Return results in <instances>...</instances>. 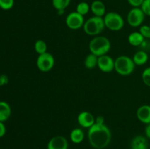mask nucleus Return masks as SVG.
Here are the masks:
<instances>
[{
  "mask_svg": "<svg viewBox=\"0 0 150 149\" xmlns=\"http://www.w3.org/2000/svg\"><path fill=\"white\" fill-rule=\"evenodd\" d=\"M87 137L90 145L95 149H104L111 141V131L105 124H95L88 129Z\"/></svg>",
  "mask_w": 150,
  "mask_h": 149,
  "instance_id": "obj_1",
  "label": "nucleus"
},
{
  "mask_svg": "<svg viewBox=\"0 0 150 149\" xmlns=\"http://www.w3.org/2000/svg\"><path fill=\"white\" fill-rule=\"evenodd\" d=\"M111 48V44L108 38L100 35L94 37L89 43V50L90 53L98 57L106 55L110 51Z\"/></svg>",
  "mask_w": 150,
  "mask_h": 149,
  "instance_id": "obj_2",
  "label": "nucleus"
},
{
  "mask_svg": "<svg viewBox=\"0 0 150 149\" xmlns=\"http://www.w3.org/2000/svg\"><path fill=\"white\" fill-rule=\"evenodd\" d=\"M103 18L98 16H92L85 20L83 24V32L89 36L96 37L100 35L105 29Z\"/></svg>",
  "mask_w": 150,
  "mask_h": 149,
  "instance_id": "obj_3",
  "label": "nucleus"
},
{
  "mask_svg": "<svg viewBox=\"0 0 150 149\" xmlns=\"http://www.w3.org/2000/svg\"><path fill=\"white\" fill-rule=\"evenodd\" d=\"M136 64L133 58L127 56H120L115 59L114 70L122 76L130 75L134 72Z\"/></svg>",
  "mask_w": 150,
  "mask_h": 149,
  "instance_id": "obj_4",
  "label": "nucleus"
},
{
  "mask_svg": "<svg viewBox=\"0 0 150 149\" xmlns=\"http://www.w3.org/2000/svg\"><path fill=\"white\" fill-rule=\"evenodd\" d=\"M105 28L113 32H118L124 27L125 21L122 16L116 12H109L103 17Z\"/></svg>",
  "mask_w": 150,
  "mask_h": 149,
  "instance_id": "obj_5",
  "label": "nucleus"
},
{
  "mask_svg": "<svg viewBox=\"0 0 150 149\" xmlns=\"http://www.w3.org/2000/svg\"><path fill=\"white\" fill-rule=\"evenodd\" d=\"M36 65L40 71L42 72H48L54 68L55 65V58L51 53L47 51L45 53L38 55Z\"/></svg>",
  "mask_w": 150,
  "mask_h": 149,
  "instance_id": "obj_6",
  "label": "nucleus"
},
{
  "mask_svg": "<svg viewBox=\"0 0 150 149\" xmlns=\"http://www.w3.org/2000/svg\"><path fill=\"white\" fill-rule=\"evenodd\" d=\"M145 14L141 7H133L127 15V21L132 27H140L145 18Z\"/></svg>",
  "mask_w": 150,
  "mask_h": 149,
  "instance_id": "obj_7",
  "label": "nucleus"
},
{
  "mask_svg": "<svg viewBox=\"0 0 150 149\" xmlns=\"http://www.w3.org/2000/svg\"><path fill=\"white\" fill-rule=\"evenodd\" d=\"M84 22V16L76 11L69 13L65 18L66 26L71 30H79L81 28H83Z\"/></svg>",
  "mask_w": 150,
  "mask_h": 149,
  "instance_id": "obj_8",
  "label": "nucleus"
},
{
  "mask_svg": "<svg viewBox=\"0 0 150 149\" xmlns=\"http://www.w3.org/2000/svg\"><path fill=\"white\" fill-rule=\"evenodd\" d=\"M115 60L108 55H103L98 57V67L100 71L108 73L114 70Z\"/></svg>",
  "mask_w": 150,
  "mask_h": 149,
  "instance_id": "obj_9",
  "label": "nucleus"
},
{
  "mask_svg": "<svg viewBox=\"0 0 150 149\" xmlns=\"http://www.w3.org/2000/svg\"><path fill=\"white\" fill-rule=\"evenodd\" d=\"M77 121L80 127L89 129L95 123V117L90 112L82 111L78 115Z\"/></svg>",
  "mask_w": 150,
  "mask_h": 149,
  "instance_id": "obj_10",
  "label": "nucleus"
},
{
  "mask_svg": "<svg viewBox=\"0 0 150 149\" xmlns=\"http://www.w3.org/2000/svg\"><path fill=\"white\" fill-rule=\"evenodd\" d=\"M68 141L66 137L57 135L51 138L47 144V149H68Z\"/></svg>",
  "mask_w": 150,
  "mask_h": 149,
  "instance_id": "obj_11",
  "label": "nucleus"
},
{
  "mask_svg": "<svg viewBox=\"0 0 150 149\" xmlns=\"http://www.w3.org/2000/svg\"><path fill=\"white\" fill-rule=\"evenodd\" d=\"M136 117L140 122L146 125L150 124V105H141L136 110Z\"/></svg>",
  "mask_w": 150,
  "mask_h": 149,
  "instance_id": "obj_12",
  "label": "nucleus"
},
{
  "mask_svg": "<svg viewBox=\"0 0 150 149\" xmlns=\"http://www.w3.org/2000/svg\"><path fill=\"white\" fill-rule=\"evenodd\" d=\"M90 11L93 13L95 16L104 17L106 14V7L105 4L100 0H95L90 4Z\"/></svg>",
  "mask_w": 150,
  "mask_h": 149,
  "instance_id": "obj_13",
  "label": "nucleus"
},
{
  "mask_svg": "<svg viewBox=\"0 0 150 149\" xmlns=\"http://www.w3.org/2000/svg\"><path fill=\"white\" fill-rule=\"evenodd\" d=\"M148 139L145 136L136 135L130 143L131 149H148Z\"/></svg>",
  "mask_w": 150,
  "mask_h": 149,
  "instance_id": "obj_14",
  "label": "nucleus"
},
{
  "mask_svg": "<svg viewBox=\"0 0 150 149\" xmlns=\"http://www.w3.org/2000/svg\"><path fill=\"white\" fill-rule=\"evenodd\" d=\"M12 113L10 105L4 101H0V121L4 122L10 118Z\"/></svg>",
  "mask_w": 150,
  "mask_h": 149,
  "instance_id": "obj_15",
  "label": "nucleus"
},
{
  "mask_svg": "<svg viewBox=\"0 0 150 149\" xmlns=\"http://www.w3.org/2000/svg\"><path fill=\"white\" fill-rule=\"evenodd\" d=\"M145 38L139 32H133L129 34L127 40L130 45L134 47H139L143 45Z\"/></svg>",
  "mask_w": 150,
  "mask_h": 149,
  "instance_id": "obj_16",
  "label": "nucleus"
},
{
  "mask_svg": "<svg viewBox=\"0 0 150 149\" xmlns=\"http://www.w3.org/2000/svg\"><path fill=\"white\" fill-rule=\"evenodd\" d=\"M84 132L81 128H75L70 131V140L74 144H80L84 140Z\"/></svg>",
  "mask_w": 150,
  "mask_h": 149,
  "instance_id": "obj_17",
  "label": "nucleus"
},
{
  "mask_svg": "<svg viewBox=\"0 0 150 149\" xmlns=\"http://www.w3.org/2000/svg\"><path fill=\"white\" fill-rule=\"evenodd\" d=\"M132 58H133L136 65L143 66L149 60V55H148V53L146 51H139L135 53Z\"/></svg>",
  "mask_w": 150,
  "mask_h": 149,
  "instance_id": "obj_18",
  "label": "nucleus"
},
{
  "mask_svg": "<svg viewBox=\"0 0 150 149\" xmlns=\"http://www.w3.org/2000/svg\"><path fill=\"white\" fill-rule=\"evenodd\" d=\"M71 0H52V5L59 15H62L64 13L65 9L70 5Z\"/></svg>",
  "mask_w": 150,
  "mask_h": 149,
  "instance_id": "obj_19",
  "label": "nucleus"
},
{
  "mask_svg": "<svg viewBox=\"0 0 150 149\" xmlns=\"http://www.w3.org/2000/svg\"><path fill=\"white\" fill-rule=\"evenodd\" d=\"M98 57L92 53L88 54L84 59V66L88 70H92L98 67Z\"/></svg>",
  "mask_w": 150,
  "mask_h": 149,
  "instance_id": "obj_20",
  "label": "nucleus"
},
{
  "mask_svg": "<svg viewBox=\"0 0 150 149\" xmlns=\"http://www.w3.org/2000/svg\"><path fill=\"white\" fill-rule=\"evenodd\" d=\"M34 48H35V51H36L38 55H40V54L45 53L47 52L48 46H47V43L45 41L42 40V39H38L35 42Z\"/></svg>",
  "mask_w": 150,
  "mask_h": 149,
  "instance_id": "obj_21",
  "label": "nucleus"
},
{
  "mask_svg": "<svg viewBox=\"0 0 150 149\" xmlns=\"http://www.w3.org/2000/svg\"><path fill=\"white\" fill-rule=\"evenodd\" d=\"M89 11H90V5L86 1H81L76 6V12L81 15H86Z\"/></svg>",
  "mask_w": 150,
  "mask_h": 149,
  "instance_id": "obj_22",
  "label": "nucleus"
},
{
  "mask_svg": "<svg viewBox=\"0 0 150 149\" xmlns=\"http://www.w3.org/2000/svg\"><path fill=\"white\" fill-rule=\"evenodd\" d=\"M142 78L143 83L150 88V67L144 70L142 74Z\"/></svg>",
  "mask_w": 150,
  "mask_h": 149,
  "instance_id": "obj_23",
  "label": "nucleus"
},
{
  "mask_svg": "<svg viewBox=\"0 0 150 149\" xmlns=\"http://www.w3.org/2000/svg\"><path fill=\"white\" fill-rule=\"evenodd\" d=\"M15 0H0V8L4 10H9L14 6Z\"/></svg>",
  "mask_w": 150,
  "mask_h": 149,
  "instance_id": "obj_24",
  "label": "nucleus"
},
{
  "mask_svg": "<svg viewBox=\"0 0 150 149\" xmlns=\"http://www.w3.org/2000/svg\"><path fill=\"white\" fill-rule=\"evenodd\" d=\"M139 32L145 39H150V26L149 25H142L139 28Z\"/></svg>",
  "mask_w": 150,
  "mask_h": 149,
  "instance_id": "obj_25",
  "label": "nucleus"
},
{
  "mask_svg": "<svg viewBox=\"0 0 150 149\" xmlns=\"http://www.w3.org/2000/svg\"><path fill=\"white\" fill-rule=\"evenodd\" d=\"M141 9L144 12L145 15L150 16V0H144L143 4L141 6Z\"/></svg>",
  "mask_w": 150,
  "mask_h": 149,
  "instance_id": "obj_26",
  "label": "nucleus"
},
{
  "mask_svg": "<svg viewBox=\"0 0 150 149\" xmlns=\"http://www.w3.org/2000/svg\"><path fill=\"white\" fill-rule=\"evenodd\" d=\"M130 6L133 7H141L144 0H127Z\"/></svg>",
  "mask_w": 150,
  "mask_h": 149,
  "instance_id": "obj_27",
  "label": "nucleus"
},
{
  "mask_svg": "<svg viewBox=\"0 0 150 149\" xmlns=\"http://www.w3.org/2000/svg\"><path fill=\"white\" fill-rule=\"evenodd\" d=\"M6 131H7V129H6V127L4 122L0 121V138L5 135Z\"/></svg>",
  "mask_w": 150,
  "mask_h": 149,
  "instance_id": "obj_28",
  "label": "nucleus"
},
{
  "mask_svg": "<svg viewBox=\"0 0 150 149\" xmlns=\"http://www.w3.org/2000/svg\"><path fill=\"white\" fill-rule=\"evenodd\" d=\"M95 123L99 124H105V118L102 115H98V116L95 117Z\"/></svg>",
  "mask_w": 150,
  "mask_h": 149,
  "instance_id": "obj_29",
  "label": "nucleus"
},
{
  "mask_svg": "<svg viewBox=\"0 0 150 149\" xmlns=\"http://www.w3.org/2000/svg\"><path fill=\"white\" fill-rule=\"evenodd\" d=\"M144 133H145V137L147 139L150 140V124H146V127H145L144 129Z\"/></svg>",
  "mask_w": 150,
  "mask_h": 149,
  "instance_id": "obj_30",
  "label": "nucleus"
},
{
  "mask_svg": "<svg viewBox=\"0 0 150 149\" xmlns=\"http://www.w3.org/2000/svg\"><path fill=\"white\" fill-rule=\"evenodd\" d=\"M8 82V78L6 75H1L0 77V86H4V85L7 84Z\"/></svg>",
  "mask_w": 150,
  "mask_h": 149,
  "instance_id": "obj_31",
  "label": "nucleus"
},
{
  "mask_svg": "<svg viewBox=\"0 0 150 149\" xmlns=\"http://www.w3.org/2000/svg\"><path fill=\"white\" fill-rule=\"evenodd\" d=\"M83 1H86V0H83Z\"/></svg>",
  "mask_w": 150,
  "mask_h": 149,
  "instance_id": "obj_32",
  "label": "nucleus"
},
{
  "mask_svg": "<svg viewBox=\"0 0 150 149\" xmlns=\"http://www.w3.org/2000/svg\"><path fill=\"white\" fill-rule=\"evenodd\" d=\"M149 26H150V24H149Z\"/></svg>",
  "mask_w": 150,
  "mask_h": 149,
  "instance_id": "obj_33",
  "label": "nucleus"
}]
</instances>
